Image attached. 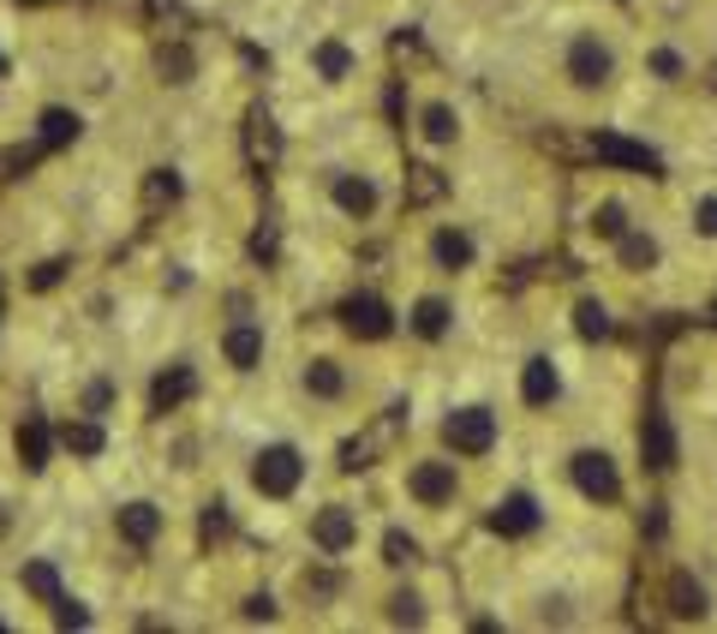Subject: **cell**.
Instances as JSON below:
<instances>
[{"instance_id":"25","label":"cell","mask_w":717,"mask_h":634,"mask_svg":"<svg viewBox=\"0 0 717 634\" xmlns=\"http://www.w3.org/2000/svg\"><path fill=\"white\" fill-rule=\"evenodd\" d=\"M305 396H317V401H341L348 396V372H341V360H312L305 365Z\"/></svg>"},{"instance_id":"38","label":"cell","mask_w":717,"mask_h":634,"mask_svg":"<svg viewBox=\"0 0 717 634\" xmlns=\"http://www.w3.org/2000/svg\"><path fill=\"white\" fill-rule=\"evenodd\" d=\"M55 623H60V629H90V611H84L79 599H67V592H60V599H55Z\"/></svg>"},{"instance_id":"1","label":"cell","mask_w":717,"mask_h":634,"mask_svg":"<svg viewBox=\"0 0 717 634\" xmlns=\"http://www.w3.org/2000/svg\"><path fill=\"white\" fill-rule=\"evenodd\" d=\"M562 79L580 96L610 91L616 84V43L604 31H568V43H562Z\"/></svg>"},{"instance_id":"21","label":"cell","mask_w":717,"mask_h":634,"mask_svg":"<svg viewBox=\"0 0 717 634\" xmlns=\"http://www.w3.org/2000/svg\"><path fill=\"white\" fill-rule=\"evenodd\" d=\"M419 138H425V144H437V150L460 138V114H455L448 96H431V103L419 108Z\"/></svg>"},{"instance_id":"43","label":"cell","mask_w":717,"mask_h":634,"mask_svg":"<svg viewBox=\"0 0 717 634\" xmlns=\"http://www.w3.org/2000/svg\"><path fill=\"white\" fill-rule=\"evenodd\" d=\"M108 401H114V389H108V384H90V396H84V413H102Z\"/></svg>"},{"instance_id":"22","label":"cell","mask_w":717,"mask_h":634,"mask_svg":"<svg viewBox=\"0 0 717 634\" xmlns=\"http://www.w3.org/2000/svg\"><path fill=\"white\" fill-rule=\"evenodd\" d=\"M222 353H227L234 372H258V365H263V329L258 324H234L222 336Z\"/></svg>"},{"instance_id":"23","label":"cell","mask_w":717,"mask_h":634,"mask_svg":"<svg viewBox=\"0 0 717 634\" xmlns=\"http://www.w3.org/2000/svg\"><path fill=\"white\" fill-rule=\"evenodd\" d=\"M114 527H120L126 544L144 551V544H156V532H162V509H156V503H126V509L114 515Z\"/></svg>"},{"instance_id":"36","label":"cell","mask_w":717,"mask_h":634,"mask_svg":"<svg viewBox=\"0 0 717 634\" xmlns=\"http://www.w3.org/2000/svg\"><path fill=\"white\" fill-rule=\"evenodd\" d=\"M24 592H36L43 604H55V599H60V575H55V563H24Z\"/></svg>"},{"instance_id":"45","label":"cell","mask_w":717,"mask_h":634,"mask_svg":"<svg viewBox=\"0 0 717 634\" xmlns=\"http://www.w3.org/2000/svg\"><path fill=\"white\" fill-rule=\"evenodd\" d=\"M0 79H7V55H0Z\"/></svg>"},{"instance_id":"14","label":"cell","mask_w":717,"mask_h":634,"mask_svg":"<svg viewBox=\"0 0 717 634\" xmlns=\"http://www.w3.org/2000/svg\"><path fill=\"white\" fill-rule=\"evenodd\" d=\"M246 162H251V168H275V162H281V126H275V114H263V108L246 114Z\"/></svg>"},{"instance_id":"28","label":"cell","mask_w":717,"mask_h":634,"mask_svg":"<svg viewBox=\"0 0 717 634\" xmlns=\"http://www.w3.org/2000/svg\"><path fill=\"white\" fill-rule=\"evenodd\" d=\"M60 443H67L72 455H84V461H90V455L108 449V431H102L96 420H72V425H60Z\"/></svg>"},{"instance_id":"15","label":"cell","mask_w":717,"mask_h":634,"mask_svg":"<svg viewBox=\"0 0 717 634\" xmlns=\"http://www.w3.org/2000/svg\"><path fill=\"white\" fill-rule=\"evenodd\" d=\"M329 198H336V210L353 215V222L377 215V186H371L365 174H336V180H329Z\"/></svg>"},{"instance_id":"44","label":"cell","mask_w":717,"mask_h":634,"mask_svg":"<svg viewBox=\"0 0 717 634\" xmlns=\"http://www.w3.org/2000/svg\"><path fill=\"white\" fill-rule=\"evenodd\" d=\"M19 7H55V0H19Z\"/></svg>"},{"instance_id":"29","label":"cell","mask_w":717,"mask_h":634,"mask_svg":"<svg viewBox=\"0 0 717 634\" xmlns=\"http://www.w3.org/2000/svg\"><path fill=\"white\" fill-rule=\"evenodd\" d=\"M646 72L658 84H682L687 79V55L682 48H670V43H658V48H646Z\"/></svg>"},{"instance_id":"35","label":"cell","mask_w":717,"mask_h":634,"mask_svg":"<svg viewBox=\"0 0 717 634\" xmlns=\"http://www.w3.org/2000/svg\"><path fill=\"white\" fill-rule=\"evenodd\" d=\"M156 67H162V79H168V84H191L198 60H191V48H186V43H174V48H162V55H156Z\"/></svg>"},{"instance_id":"8","label":"cell","mask_w":717,"mask_h":634,"mask_svg":"<svg viewBox=\"0 0 717 634\" xmlns=\"http://www.w3.org/2000/svg\"><path fill=\"white\" fill-rule=\"evenodd\" d=\"M341 329L358 341H389L395 336V312L383 294H348L341 300Z\"/></svg>"},{"instance_id":"37","label":"cell","mask_w":717,"mask_h":634,"mask_svg":"<svg viewBox=\"0 0 717 634\" xmlns=\"http://www.w3.org/2000/svg\"><path fill=\"white\" fill-rule=\"evenodd\" d=\"M336 587H341L336 568H317V575L305 568V599H336Z\"/></svg>"},{"instance_id":"19","label":"cell","mask_w":717,"mask_h":634,"mask_svg":"<svg viewBox=\"0 0 717 634\" xmlns=\"http://www.w3.org/2000/svg\"><path fill=\"white\" fill-rule=\"evenodd\" d=\"M312 67H317V79H324V84H348L353 72H358V55L341 43V36H324V43L312 48Z\"/></svg>"},{"instance_id":"26","label":"cell","mask_w":717,"mask_h":634,"mask_svg":"<svg viewBox=\"0 0 717 634\" xmlns=\"http://www.w3.org/2000/svg\"><path fill=\"white\" fill-rule=\"evenodd\" d=\"M48 449H55V437H48V425L31 413V420L19 425V461H24V473H43V467H48Z\"/></svg>"},{"instance_id":"48","label":"cell","mask_w":717,"mask_h":634,"mask_svg":"<svg viewBox=\"0 0 717 634\" xmlns=\"http://www.w3.org/2000/svg\"><path fill=\"white\" fill-rule=\"evenodd\" d=\"M616 7H627V0H616Z\"/></svg>"},{"instance_id":"41","label":"cell","mask_w":717,"mask_h":634,"mask_svg":"<svg viewBox=\"0 0 717 634\" xmlns=\"http://www.w3.org/2000/svg\"><path fill=\"white\" fill-rule=\"evenodd\" d=\"M60 275H67V263L60 258H48V263H36V275H31V287H55Z\"/></svg>"},{"instance_id":"5","label":"cell","mask_w":717,"mask_h":634,"mask_svg":"<svg viewBox=\"0 0 717 634\" xmlns=\"http://www.w3.org/2000/svg\"><path fill=\"white\" fill-rule=\"evenodd\" d=\"M443 443L460 455V461H479V455L496 449V413L491 408H455L443 420Z\"/></svg>"},{"instance_id":"24","label":"cell","mask_w":717,"mask_h":634,"mask_svg":"<svg viewBox=\"0 0 717 634\" xmlns=\"http://www.w3.org/2000/svg\"><path fill=\"white\" fill-rule=\"evenodd\" d=\"M658 258H663V246L646 234V227H627V234L616 239V270H627V275H646Z\"/></svg>"},{"instance_id":"9","label":"cell","mask_w":717,"mask_h":634,"mask_svg":"<svg viewBox=\"0 0 717 634\" xmlns=\"http://www.w3.org/2000/svg\"><path fill=\"white\" fill-rule=\"evenodd\" d=\"M312 544L324 556H348L358 544V515L348 509V503H324V509L312 515Z\"/></svg>"},{"instance_id":"7","label":"cell","mask_w":717,"mask_h":634,"mask_svg":"<svg viewBox=\"0 0 717 634\" xmlns=\"http://www.w3.org/2000/svg\"><path fill=\"white\" fill-rule=\"evenodd\" d=\"M401 431H407V401H395V408L383 413L365 437H353L348 449H341V473H365V467H377V449H389Z\"/></svg>"},{"instance_id":"3","label":"cell","mask_w":717,"mask_h":634,"mask_svg":"<svg viewBox=\"0 0 717 634\" xmlns=\"http://www.w3.org/2000/svg\"><path fill=\"white\" fill-rule=\"evenodd\" d=\"M568 479L586 503H622V473H616V455L610 449H574Z\"/></svg>"},{"instance_id":"10","label":"cell","mask_w":717,"mask_h":634,"mask_svg":"<svg viewBox=\"0 0 717 634\" xmlns=\"http://www.w3.org/2000/svg\"><path fill=\"white\" fill-rule=\"evenodd\" d=\"M484 527H491L496 539H527V532L544 527V509H538L532 491H508V497L496 503L491 515H484Z\"/></svg>"},{"instance_id":"13","label":"cell","mask_w":717,"mask_h":634,"mask_svg":"<svg viewBox=\"0 0 717 634\" xmlns=\"http://www.w3.org/2000/svg\"><path fill=\"white\" fill-rule=\"evenodd\" d=\"M556 396H562L556 360H550V353H532V360L520 365V401H527V408H550Z\"/></svg>"},{"instance_id":"42","label":"cell","mask_w":717,"mask_h":634,"mask_svg":"<svg viewBox=\"0 0 717 634\" xmlns=\"http://www.w3.org/2000/svg\"><path fill=\"white\" fill-rule=\"evenodd\" d=\"M246 617H251V623H269V617H275V599H269V592H251V599H246Z\"/></svg>"},{"instance_id":"20","label":"cell","mask_w":717,"mask_h":634,"mask_svg":"<svg viewBox=\"0 0 717 634\" xmlns=\"http://www.w3.org/2000/svg\"><path fill=\"white\" fill-rule=\"evenodd\" d=\"M198 396V377H191V365H168V372L150 384V413H174L179 401Z\"/></svg>"},{"instance_id":"33","label":"cell","mask_w":717,"mask_h":634,"mask_svg":"<svg viewBox=\"0 0 717 634\" xmlns=\"http://www.w3.org/2000/svg\"><path fill=\"white\" fill-rule=\"evenodd\" d=\"M179 192H186V186H179V174H174V168H150V180H144V204H150V210L179 204Z\"/></svg>"},{"instance_id":"18","label":"cell","mask_w":717,"mask_h":634,"mask_svg":"<svg viewBox=\"0 0 717 634\" xmlns=\"http://www.w3.org/2000/svg\"><path fill=\"white\" fill-rule=\"evenodd\" d=\"M401 198H407V210H431V204H443V198H448V174H443V168H431V162H413V168H407Z\"/></svg>"},{"instance_id":"34","label":"cell","mask_w":717,"mask_h":634,"mask_svg":"<svg viewBox=\"0 0 717 634\" xmlns=\"http://www.w3.org/2000/svg\"><path fill=\"white\" fill-rule=\"evenodd\" d=\"M389 623H401V629H425V599H419L413 587L389 592Z\"/></svg>"},{"instance_id":"16","label":"cell","mask_w":717,"mask_h":634,"mask_svg":"<svg viewBox=\"0 0 717 634\" xmlns=\"http://www.w3.org/2000/svg\"><path fill=\"white\" fill-rule=\"evenodd\" d=\"M431 258H437V270H472L479 263V239L467 234V227H437V239H431Z\"/></svg>"},{"instance_id":"27","label":"cell","mask_w":717,"mask_h":634,"mask_svg":"<svg viewBox=\"0 0 717 634\" xmlns=\"http://www.w3.org/2000/svg\"><path fill=\"white\" fill-rule=\"evenodd\" d=\"M574 329H580V341H610L616 336V317H610V306L598 294H586L580 306H574Z\"/></svg>"},{"instance_id":"4","label":"cell","mask_w":717,"mask_h":634,"mask_svg":"<svg viewBox=\"0 0 717 634\" xmlns=\"http://www.w3.org/2000/svg\"><path fill=\"white\" fill-rule=\"evenodd\" d=\"M305 479V455L293 449V443H269V449L251 461V485H258V497H293Z\"/></svg>"},{"instance_id":"17","label":"cell","mask_w":717,"mask_h":634,"mask_svg":"<svg viewBox=\"0 0 717 634\" xmlns=\"http://www.w3.org/2000/svg\"><path fill=\"white\" fill-rule=\"evenodd\" d=\"M407 329H413L419 341H443L448 329H455V306H448L443 294H419V300H413V317H407Z\"/></svg>"},{"instance_id":"31","label":"cell","mask_w":717,"mask_h":634,"mask_svg":"<svg viewBox=\"0 0 717 634\" xmlns=\"http://www.w3.org/2000/svg\"><path fill=\"white\" fill-rule=\"evenodd\" d=\"M79 114L72 108H43V150H60V144H72L79 138Z\"/></svg>"},{"instance_id":"30","label":"cell","mask_w":717,"mask_h":634,"mask_svg":"<svg viewBox=\"0 0 717 634\" xmlns=\"http://www.w3.org/2000/svg\"><path fill=\"white\" fill-rule=\"evenodd\" d=\"M627 227H634V222H627V204H622V198H604V204H592V234H598V239H610V246H616Z\"/></svg>"},{"instance_id":"40","label":"cell","mask_w":717,"mask_h":634,"mask_svg":"<svg viewBox=\"0 0 717 634\" xmlns=\"http://www.w3.org/2000/svg\"><path fill=\"white\" fill-rule=\"evenodd\" d=\"M251 251H258L263 263H275V251H281V239H275V227H258V234H251Z\"/></svg>"},{"instance_id":"2","label":"cell","mask_w":717,"mask_h":634,"mask_svg":"<svg viewBox=\"0 0 717 634\" xmlns=\"http://www.w3.org/2000/svg\"><path fill=\"white\" fill-rule=\"evenodd\" d=\"M586 150H592L604 168H627V174H646V180H663V156L651 144H639V138H627V132L598 126V132L586 138Z\"/></svg>"},{"instance_id":"12","label":"cell","mask_w":717,"mask_h":634,"mask_svg":"<svg viewBox=\"0 0 717 634\" xmlns=\"http://www.w3.org/2000/svg\"><path fill=\"white\" fill-rule=\"evenodd\" d=\"M663 604H670L675 623H706V611H712L706 587H700V580L687 575V568H675V575L663 580Z\"/></svg>"},{"instance_id":"39","label":"cell","mask_w":717,"mask_h":634,"mask_svg":"<svg viewBox=\"0 0 717 634\" xmlns=\"http://www.w3.org/2000/svg\"><path fill=\"white\" fill-rule=\"evenodd\" d=\"M694 234H700V239H717V192L694 204Z\"/></svg>"},{"instance_id":"6","label":"cell","mask_w":717,"mask_h":634,"mask_svg":"<svg viewBox=\"0 0 717 634\" xmlns=\"http://www.w3.org/2000/svg\"><path fill=\"white\" fill-rule=\"evenodd\" d=\"M407 497H413L419 509H448V503L460 497V467L443 461V455L413 461V467H407Z\"/></svg>"},{"instance_id":"32","label":"cell","mask_w":717,"mask_h":634,"mask_svg":"<svg viewBox=\"0 0 717 634\" xmlns=\"http://www.w3.org/2000/svg\"><path fill=\"white\" fill-rule=\"evenodd\" d=\"M419 556H425V551H419V539H413V532H401V527H389V532H383V563H389V568H413Z\"/></svg>"},{"instance_id":"46","label":"cell","mask_w":717,"mask_h":634,"mask_svg":"<svg viewBox=\"0 0 717 634\" xmlns=\"http://www.w3.org/2000/svg\"><path fill=\"white\" fill-rule=\"evenodd\" d=\"M0 532H7V509H0Z\"/></svg>"},{"instance_id":"11","label":"cell","mask_w":717,"mask_h":634,"mask_svg":"<svg viewBox=\"0 0 717 634\" xmlns=\"http://www.w3.org/2000/svg\"><path fill=\"white\" fill-rule=\"evenodd\" d=\"M639 461H646V473H670L675 467V425L663 408H646V420H639Z\"/></svg>"},{"instance_id":"47","label":"cell","mask_w":717,"mask_h":634,"mask_svg":"<svg viewBox=\"0 0 717 634\" xmlns=\"http://www.w3.org/2000/svg\"><path fill=\"white\" fill-rule=\"evenodd\" d=\"M712 324H717V300H712Z\"/></svg>"}]
</instances>
